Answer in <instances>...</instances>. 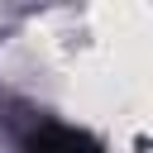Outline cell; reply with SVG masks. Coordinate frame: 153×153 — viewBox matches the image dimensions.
Segmentation results:
<instances>
[{
  "mask_svg": "<svg viewBox=\"0 0 153 153\" xmlns=\"http://www.w3.org/2000/svg\"><path fill=\"white\" fill-rule=\"evenodd\" d=\"M43 153H76V143H72V139H67L62 148H48V143H43Z\"/></svg>",
  "mask_w": 153,
  "mask_h": 153,
  "instance_id": "6da1fadb",
  "label": "cell"
}]
</instances>
